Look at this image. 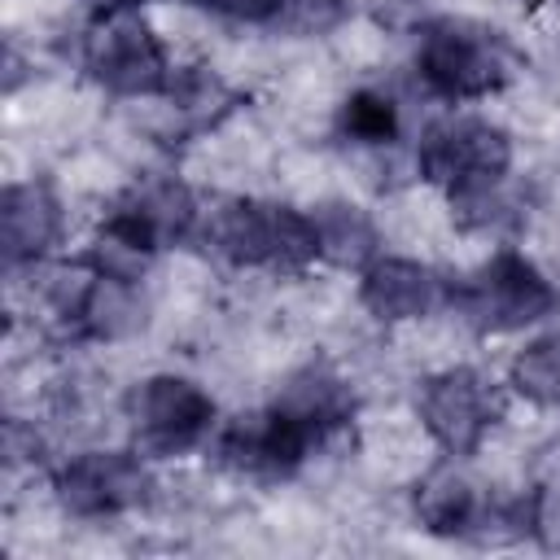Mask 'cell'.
<instances>
[{
	"label": "cell",
	"instance_id": "cell-1",
	"mask_svg": "<svg viewBox=\"0 0 560 560\" xmlns=\"http://www.w3.org/2000/svg\"><path fill=\"white\" fill-rule=\"evenodd\" d=\"M201 241L214 258L249 271H306L319 258L311 210L232 197L201 219Z\"/></svg>",
	"mask_w": 560,
	"mask_h": 560
},
{
	"label": "cell",
	"instance_id": "cell-2",
	"mask_svg": "<svg viewBox=\"0 0 560 560\" xmlns=\"http://www.w3.org/2000/svg\"><path fill=\"white\" fill-rule=\"evenodd\" d=\"M512 44L472 18H433L416 35V74L442 101H481L512 79Z\"/></svg>",
	"mask_w": 560,
	"mask_h": 560
},
{
	"label": "cell",
	"instance_id": "cell-3",
	"mask_svg": "<svg viewBox=\"0 0 560 560\" xmlns=\"http://www.w3.org/2000/svg\"><path fill=\"white\" fill-rule=\"evenodd\" d=\"M83 70L109 96H162L171 83V61L140 9H105L83 35Z\"/></svg>",
	"mask_w": 560,
	"mask_h": 560
},
{
	"label": "cell",
	"instance_id": "cell-4",
	"mask_svg": "<svg viewBox=\"0 0 560 560\" xmlns=\"http://www.w3.org/2000/svg\"><path fill=\"white\" fill-rule=\"evenodd\" d=\"M127 429L140 455L175 459L197 451L219 429V411L192 376L153 372L127 394Z\"/></svg>",
	"mask_w": 560,
	"mask_h": 560
},
{
	"label": "cell",
	"instance_id": "cell-5",
	"mask_svg": "<svg viewBox=\"0 0 560 560\" xmlns=\"http://www.w3.org/2000/svg\"><path fill=\"white\" fill-rule=\"evenodd\" d=\"M477 332H521L556 311V284L512 245H499L455 293Z\"/></svg>",
	"mask_w": 560,
	"mask_h": 560
},
{
	"label": "cell",
	"instance_id": "cell-6",
	"mask_svg": "<svg viewBox=\"0 0 560 560\" xmlns=\"http://www.w3.org/2000/svg\"><path fill=\"white\" fill-rule=\"evenodd\" d=\"M149 455L131 451H79L52 468V494L70 516L83 521H109L136 512L153 494V472L144 464Z\"/></svg>",
	"mask_w": 560,
	"mask_h": 560
},
{
	"label": "cell",
	"instance_id": "cell-7",
	"mask_svg": "<svg viewBox=\"0 0 560 560\" xmlns=\"http://www.w3.org/2000/svg\"><path fill=\"white\" fill-rule=\"evenodd\" d=\"M416 416H420L424 433L442 446V455L468 459L490 438V429L499 424L503 398H499V389H494L490 376H481L477 368L455 363V368L433 372L420 385Z\"/></svg>",
	"mask_w": 560,
	"mask_h": 560
},
{
	"label": "cell",
	"instance_id": "cell-8",
	"mask_svg": "<svg viewBox=\"0 0 560 560\" xmlns=\"http://www.w3.org/2000/svg\"><path fill=\"white\" fill-rule=\"evenodd\" d=\"M420 175L442 184L446 192L468 188L477 179H494L503 171H512V136L486 118V114H446L438 118L420 149H416Z\"/></svg>",
	"mask_w": 560,
	"mask_h": 560
},
{
	"label": "cell",
	"instance_id": "cell-9",
	"mask_svg": "<svg viewBox=\"0 0 560 560\" xmlns=\"http://www.w3.org/2000/svg\"><path fill=\"white\" fill-rule=\"evenodd\" d=\"M311 438L298 433L271 402L262 411H245V416H232L228 424L214 429V459L245 477V481H289L306 455H311Z\"/></svg>",
	"mask_w": 560,
	"mask_h": 560
},
{
	"label": "cell",
	"instance_id": "cell-10",
	"mask_svg": "<svg viewBox=\"0 0 560 560\" xmlns=\"http://www.w3.org/2000/svg\"><path fill=\"white\" fill-rule=\"evenodd\" d=\"M271 407H276L298 433H306L311 446H319V442L337 438L341 429H350V420H354V411H359V394H354L350 376H346L337 363H328V359H306V363H298V368L280 381Z\"/></svg>",
	"mask_w": 560,
	"mask_h": 560
},
{
	"label": "cell",
	"instance_id": "cell-11",
	"mask_svg": "<svg viewBox=\"0 0 560 560\" xmlns=\"http://www.w3.org/2000/svg\"><path fill=\"white\" fill-rule=\"evenodd\" d=\"M446 293H451L446 280L420 258L376 254L359 271V302L381 324H416V319L433 315L446 302Z\"/></svg>",
	"mask_w": 560,
	"mask_h": 560
},
{
	"label": "cell",
	"instance_id": "cell-12",
	"mask_svg": "<svg viewBox=\"0 0 560 560\" xmlns=\"http://www.w3.org/2000/svg\"><path fill=\"white\" fill-rule=\"evenodd\" d=\"M61 232H66V210L48 179H18L0 192V249L9 267L48 258Z\"/></svg>",
	"mask_w": 560,
	"mask_h": 560
},
{
	"label": "cell",
	"instance_id": "cell-13",
	"mask_svg": "<svg viewBox=\"0 0 560 560\" xmlns=\"http://www.w3.org/2000/svg\"><path fill=\"white\" fill-rule=\"evenodd\" d=\"M490 503H494V494H486L468 477V468L459 464V455H446L416 486V516H420V525L429 534H442V538H468V542H477Z\"/></svg>",
	"mask_w": 560,
	"mask_h": 560
},
{
	"label": "cell",
	"instance_id": "cell-14",
	"mask_svg": "<svg viewBox=\"0 0 560 560\" xmlns=\"http://www.w3.org/2000/svg\"><path fill=\"white\" fill-rule=\"evenodd\" d=\"M446 197H451L455 223H459L464 232L490 236V241H508L512 232H521L525 210H529V201H525L521 184L512 179V171H503V175H494V179H477V184L455 188V192H446Z\"/></svg>",
	"mask_w": 560,
	"mask_h": 560
},
{
	"label": "cell",
	"instance_id": "cell-15",
	"mask_svg": "<svg viewBox=\"0 0 560 560\" xmlns=\"http://www.w3.org/2000/svg\"><path fill=\"white\" fill-rule=\"evenodd\" d=\"M311 223H315L319 258L332 262V267L363 271V267L381 254L376 223H372L368 210L354 206V201H319V206H311Z\"/></svg>",
	"mask_w": 560,
	"mask_h": 560
},
{
	"label": "cell",
	"instance_id": "cell-16",
	"mask_svg": "<svg viewBox=\"0 0 560 560\" xmlns=\"http://www.w3.org/2000/svg\"><path fill=\"white\" fill-rule=\"evenodd\" d=\"M162 96L171 101L175 122H179V127H188V131L219 127V122L232 114V105H236V92H232L214 70H206V66L175 70Z\"/></svg>",
	"mask_w": 560,
	"mask_h": 560
},
{
	"label": "cell",
	"instance_id": "cell-17",
	"mask_svg": "<svg viewBox=\"0 0 560 560\" xmlns=\"http://www.w3.org/2000/svg\"><path fill=\"white\" fill-rule=\"evenodd\" d=\"M398 127H402L398 105L381 88H359L337 109V136L354 149H389L398 140Z\"/></svg>",
	"mask_w": 560,
	"mask_h": 560
},
{
	"label": "cell",
	"instance_id": "cell-18",
	"mask_svg": "<svg viewBox=\"0 0 560 560\" xmlns=\"http://www.w3.org/2000/svg\"><path fill=\"white\" fill-rule=\"evenodd\" d=\"M508 385L534 407H560V328L525 341L508 363Z\"/></svg>",
	"mask_w": 560,
	"mask_h": 560
},
{
	"label": "cell",
	"instance_id": "cell-19",
	"mask_svg": "<svg viewBox=\"0 0 560 560\" xmlns=\"http://www.w3.org/2000/svg\"><path fill=\"white\" fill-rule=\"evenodd\" d=\"M346 18H350V0H280L271 26L298 39H319L332 35Z\"/></svg>",
	"mask_w": 560,
	"mask_h": 560
},
{
	"label": "cell",
	"instance_id": "cell-20",
	"mask_svg": "<svg viewBox=\"0 0 560 560\" xmlns=\"http://www.w3.org/2000/svg\"><path fill=\"white\" fill-rule=\"evenodd\" d=\"M192 4H201L219 18H232V22H271L280 0H192Z\"/></svg>",
	"mask_w": 560,
	"mask_h": 560
},
{
	"label": "cell",
	"instance_id": "cell-21",
	"mask_svg": "<svg viewBox=\"0 0 560 560\" xmlns=\"http://www.w3.org/2000/svg\"><path fill=\"white\" fill-rule=\"evenodd\" d=\"M534 512H538V534H556L560 538V477L542 494H534Z\"/></svg>",
	"mask_w": 560,
	"mask_h": 560
},
{
	"label": "cell",
	"instance_id": "cell-22",
	"mask_svg": "<svg viewBox=\"0 0 560 560\" xmlns=\"http://www.w3.org/2000/svg\"><path fill=\"white\" fill-rule=\"evenodd\" d=\"M96 4V13H105V9H140L144 0H92Z\"/></svg>",
	"mask_w": 560,
	"mask_h": 560
}]
</instances>
